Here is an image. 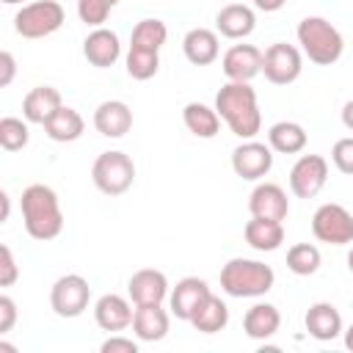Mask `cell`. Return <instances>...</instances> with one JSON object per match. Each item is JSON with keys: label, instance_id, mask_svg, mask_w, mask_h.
I'll use <instances>...</instances> for the list:
<instances>
[{"label": "cell", "instance_id": "e0dca14e", "mask_svg": "<svg viewBox=\"0 0 353 353\" xmlns=\"http://www.w3.org/2000/svg\"><path fill=\"white\" fill-rule=\"evenodd\" d=\"M83 55L91 66L97 69H108L121 58V41L116 36V30L110 28H94L85 39H83Z\"/></svg>", "mask_w": 353, "mask_h": 353}, {"label": "cell", "instance_id": "5b68a950", "mask_svg": "<svg viewBox=\"0 0 353 353\" xmlns=\"http://www.w3.org/2000/svg\"><path fill=\"white\" fill-rule=\"evenodd\" d=\"M66 22V11L58 0H30L14 14V30L22 39L52 36Z\"/></svg>", "mask_w": 353, "mask_h": 353}, {"label": "cell", "instance_id": "7c38bea8", "mask_svg": "<svg viewBox=\"0 0 353 353\" xmlns=\"http://www.w3.org/2000/svg\"><path fill=\"white\" fill-rule=\"evenodd\" d=\"M210 295H212V290H210V284L204 279L185 276V279L176 281V287H171V292H168V309H171V314L176 320H188L190 323V317L196 314V309Z\"/></svg>", "mask_w": 353, "mask_h": 353}, {"label": "cell", "instance_id": "f6af8a7d", "mask_svg": "<svg viewBox=\"0 0 353 353\" xmlns=\"http://www.w3.org/2000/svg\"><path fill=\"white\" fill-rule=\"evenodd\" d=\"M0 3H6V6H19V3H22V6H25L28 0H0Z\"/></svg>", "mask_w": 353, "mask_h": 353}, {"label": "cell", "instance_id": "44dd1931", "mask_svg": "<svg viewBox=\"0 0 353 353\" xmlns=\"http://www.w3.org/2000/svg\"><path fill=\"white\" fill-rule=\"evenodd\" d=\"M256 28V14L251 6L229 3L215 14V30L223 39H245Z\"/></svg>", "mask_w": 353, "mask_h": 353}, {"label": "cell", "instance_id": "4dcf8cb0", "mask_svg": "<svg viewBox=\"0 0 353 353\" xmlns=\"http://www.w3.org/2000/svg\"><path fill=\"white\" fill-rule=\"evenodd\" d=\"M320 262H323L320 248L312 245V243H295L287 251V268L295 276H312V273H317L320 270Z\"/></svg>", "mask_w": 353, "mask_h": 353}, {"label": "cell", "instance_id": "d590c367", "mask_svg": "<svg viewBox=\"0 0 353 353\" xmlns=\"http://www.w3.org/2000/svg\"><path fill=\"white\" fill-rule=\"evenodd\" d=\"M19 279V268L11 245H0V287H11Z\"/></svg>", "mask_w": 353, "mask_h": 353}, {"label": "cell", "instance_id": "4fadbf2b", "mask_svg": "<svg viewBox=\"0 0 353 353\" xmlns=\"http://www.w3.org/2000/svg\"><path fill=\"white\" fill-rule=\"evenodd\" d=\"M132 306H135V303L130 301V295L124 298V295H119V292H105V295L97 298V303H94V320H97V325H99L102 331H108V334H121L124 328L132 325V314H135Z\"/></svg>", "mask_w": 353, "mask_h": 353}, {"label": "cell", "instance_id": "8d00e7d4", "mask_svg": "<svg viewBox=\"0 0 353 353\" xmlns=\"http://www.w3.org/2000/svg\"><path fill=\"white\" fill-rule=\"evenodd\" d=\"M102 353H138V342L130 339V336H121V334H110L102 345H99Z\"/></svg>", "mask_w": 353, "mask_h": 353}, {"label": "cell", "instance_id": "277c9868", "mask_svg": "<svg viewBox=\"0 0 353 353\" xmlns=\"http://www.w3.org/2000/svg\"><path fill=\"white\" fill-rule=\"evenodd\" d=\"M298 44H301V52L317 63V66H331L342 58L345 52V39L342 33L336 30V25H331L325 17H303L298 22Z\"/></svg>", "mask_w": 353, "mask_h": 353}, {"label": "cell", "instance_id": "7a4b0ae2", "mask_svg": "<svg viewBox=\"0 0 353 353\" xmlns=\"http://www.w3.org/2000/svg\"><path fill=\"white\" fill-rule=\"evenodd\" d=\"M22 221H25V232L33 240H55L63 232V210L58 201V193L44 185V182H33L22 190Z\"/></svg>", "mask_w": 353, "mask_h": 353}, {"label": "cell", "instance_id": "7402d4cb", "mask_svg": "<svg viewBox=\"0 0 353 353\" xmlns=\"http://www.w3.org/2000/svg\"><path fill=\"white\" fill-rule=\"evenodd\" d=\"M182 52L193 66H210L221 55V41L218 30L210 28H190L182 39Z\"/></svg>", "mask_w": 353, "mask_h": 353}, {"label": "cell", "instance_id": "ffe728a7", "mask_svg": "<svg viewBox=\"0 0 353 353\" xmlns=\"http://www.w3.org/2000/svg\"><path fill=\"white\" fill-rule=\"evenodd\" d=\"M171 314L163 309V303H146L135 306L132 314V334L138 342H160L168 334Z\"/></svg>", "mask_w": 353, "mask_h": 353}, {"label": "cell", "instance_id": "cb8c5ba5", "mask_svg": "<svg viewBox=\"0 0 353 353\" xmlns=\"http://www.w3.org/2000/svg\"><path fill=\"white\" fill-rule=\"evenodd\" d=\"M243 234H245V243H248L254 251L268 254V251L281 248V243H284V223H281V221L254 218V215H251V221L245 223Z\"/></svg>", "mask_w": 353, "mask_h": 353}, {"label": "cell", "instance_id": "d6986e66", "mask_svg": "<svg viewBox=\"0 0 353 353\" xmlns=\"http://www.w3.org/2000/svg\"><path fill=\"white\" fill-rule=\"evenodd\" d=\"M303 325H306L309 336H314L317 342H331V339H336V336L345 331L339 309H336L334 303H328V301L312 303V306L306 309Z\"/></svg>", "mask_w": 353, "mask_h": 353}, {"label": "cell", "instance_id": "6da1fadb", "mask_svg": "<svg viewBox=\"0 0 353 353\" xmlns=\"http://www.w3.org/2000/svg\"><path fill=\"white\" fill-rule=\"evenodd\" d=\"M215 110L221 121H226V127L243 141H251L262 127V113L251 83H237V80L223 83L221 91L215 94Z\"/></svg>", "mask_w": 353, "mask_h": 353}, {"label": "cell", "instance_id": "d4e9b609", "mask_svg": "<svg viewBox=\"0 0 353 353\" xmlns=\"http://www.w3.org/2000/svg\"><path fill=\"white\" fill-rule=\"evenodd\" d=\"M281 325V312L273 303H254L245 314H243V331L251 339H270Z\"/></svg>", "mask_w": 353, "mask_h": 353}, {"label": "cell", "instance_id": "2e32d148", "mask_svg": "<svg viewBox=\"0 0 353 353\" xmlns=\"http://www.w3.org/2000/svg\"><path fill=\"white\" fill-rule=\"evenodd\" d=\"M248 210L254 218H270L284 221L290 215V199L281 185L276 182H259L248 196Z\"/></svg>", "mask_w": 353, "mask_h": 353}, {"label": "cell", "instance_id": "52a82bcc", "mask_svg": "<svg viewBox=\"0 0 353 353\" xmlns=\"http://www.w3.org/2000/svg\"><path fill=\"white\" fill-rule=\"evenodd\" d=\"M312 234L328 245L353 243V212L336 201H325L312 215Z\"/></svg>", "mask_w": 353, "mask_h": 353}, {"label": "cell", "instance_id": "f1b7e54d", "mask_svg": "<svg viewBox=\"0 0 353 353\" xmlns=\"http://www.w3.org/2000/svg\"><path fill=\"white\" fill-rule=\"evenodd\" d=\"M190 325L201 334H218L229 325V306L218 298V295H210L199 309L196 314L190 317Z\"/></svg>", "mask_w": 353, "mask_h": 353}, {"label": "cell", "instance_id": "60d3db41", "mask_svg": "<svg viewBox=\"0 0 353 353\" xmlns=\"http://www.w3.org/2000/svg\"><path fill=\"white\" fill-rule=\"evenodd\" d=\"M342 124L353 132V99H347V102L342 105Z\"/></svg>", "mask_w": 353, "mask_h": 353}, {"label": "cell", "instance_id": "ac0fdd59", "mask_svg": "<svg viewBox=\"0 0 353 353\" xmlns=\"http://www.w3.org/2000/svg\"><path fill=\"white\" fill-rule=\"evenodd\" d=\"M94 127L105 138H124L132 127V110L121 99H105L94 110Z\"/></svg>", "mask_w": 353, "mask_h": 353}, {"label": "cell", "instance_id": "83f0119b", "mask_svg": "<svg viewBox=\"0 0 353 353\" xmlns=\"http://www.w3.org/2000/svg\"><path fill=\"white\" fill-rule=\"evenodd\" d=\"M182 121H185L188 132H193L196 138H215L218 130H221L218 110L204 105V102H188L182 108Z\"/></svg>", "mask_w": 353, "mask_h": 353}, {"label": "cell", "instance_id": "e575fe53", "mask_svg": "<svg viewBox=\"0 0 353 353\" xmlns=\"http://www.w3.org/2000/svg\"><path fill=\"white\" fill-rule=\"evenodd\" d=\"M331 160H334V165H336L342 174L353 176V135H345V138H339V141L334 143Z\"/></svg>", "mask_w": 353, "mask_h": 353}, {"label": "cell", "instance_id": "9c48e42d", "mask_svg": "<svg viewBox=\"0 0 353 353\" xmlns=\"http://www.w3.org/2000/svg\"><path fill=\"white\" fill-rule=\"evenodd\" d=\"M91 303V287L80 273H66L61 279H55L52 290H50V306L58 317H80Z\"/></svg>", "mask_w": 353, "mask_h": 353}, {"label": "cell", "instance_id": "8992f818", "mask_svg": "<svg viewBox=\"0 0 353 353\" xmlns=\"http://www.w3.org/2000/svg\"><path fill=\"white\" fill-rule=\"evenodd\" d=\"M91 179L105 196H121L135 182V163L127 152H102L91 165Z\"/></svg>", "mask_w": 353, "mask_h": 353}, {"label": "cell", "instance_id": "484cf974", "mask_svg": "<svg viewBox=\"0 0 353 353\" xmlns=\"http://www.w3.org/2000/svg\"><path fill=\"white\" fill-rule=\"evenodd\" d=\"M83 130H85L83 116H80L74 108H69V105H61V108L47 119V124H44L47 138L55 141V143H72V141H77V138L83 135Z\"/></svg>", "mask_w": 353, "mask_h": 353}, {"label": "cell", "instance_id": "836d02e7", "mask_svg": "<svg viewBox=\"0 0 353 353\" xmlns=\"http://www.w3.org/2000/svg\"><path fill=\"white\" fill-rule=\"evenodd\" d=\"M119 0H77V17L88 28H102Z\"/></svg>", "mask_w": 353, "mask_h": 353}, {"label": "cell", "instance_id": "f35d334b", "mask_svg": "<svg viewBox=\"0 0 353 353\" xmlns=\"http://www.w3.org/2000/svg\"><path fill=\"white\" fill-rule=\"evenodd\" d=\"M0 69H3V74H0V85L6 88V85H11V80H14V72H17L14 55H11L8 50H3V52H0Z\"/></svg>", "mask_w": 353, "mask_h": 353}, {"label": "cell", "instance_id": "d6a6232c", "mask_svg": "<svg viewBox=\"0 0 353 353\" xmlns=\"http://www.w3.org/2000/svg\"><path fill=\"white\" fill-rule=\"evenodd\" d=\"M30 121H22L17 116H3L0 119V146L6 152H19L30 141Z\"/></svg>", "mask_w": 353, "mask_h": 353}, {"label": "cell", "instance_id": "ab89813d", "mask_svg": "<svg viewBox=\"0 0 353 353\" xmlns=\"http://www.w3.org/2000/svg\"><path fill=\"white\" fill-rule=\"evenodd\" d=\"M284 3H287V0H254V6H256L259 11H265V14H273V11L284 8Z\"/></svg>", "mask_w": 353, "mask_h": 353}, {"label": "cell", "instance_id": "4316f807", "mask_svg": "<svg viewBox=\"0 0 353 353\" xmlns=\"http://www.w3.org/2000/svg\"><path fill=\"white\" fill-rule=\"evenodd\" d=\"M306 130L298 124V121H276L270 130H268V146L279 154H298L306 149Z\"/></svg>", "mask_w": 353, "mask_h": 353}, {"label": "cell", "instance_id": "ba28073f", "mask_svg": "<svg viewBox=\"0 0 353 353\" xmlns=\"http://www.w3.org/2000/svg\"><path fill=\"white\" fill-rule=\"evenodd\" d=\"M303 72V52L295 44L276 41L262 52V74L273 85H290Z\"/></svg>", "mask_w": 353, "mask_h": 353}, {"label": "cell", "instance_id": "9a60e30c", "mask_svg": "<svg viewBox=\"0 0 353 353\" xmlns=\"http://www.w3.org/2000/svg\"><path fill=\"white\" fill-rule=\"evenodd\" d=\"M221 69H223L226 80L251 83L262 72V50L254 47V44H234L223 52Z\"/></svg>", "mask_w": 353, "mask_h": 353}, {"label": "cell", "instance_id": "7bdbcfd3", "mask_svg": "<svg viewBox=\"0 0 353 353\" xmlns=\"http://www.w3.org/2000/svg\"><path fill=\"white\" fill-rule=\"evenodd\" d=\"M342 334H345V347H347V350H353V325H347Z\"/></svg>", "mask_w": 353, "mask_h": 353}, {"label": "cell", "instance_id": "f546056e", "mask_svg": "<svg viewBox=\"0 0 353 353\" xmlns=\"http://www.w3.org/2000/svg\"><path fill=\"white\" fill-rule=\"evenodd\" d=\"M168 39V28L163 19L157 17H146L141 19L132 33H130V47H141V50H152V52H160V47L165 44Z\"/></svg>", "mask_w": 353, "mask_h": 353}, {"label": "cell", "instance_id": "b9f144b4", "mask_svg": "<svg viewBox=\"0 0 353 353\" xmlns=\"http://www.w3.org/2000/svg\"><path fill=\"white\" fill-rule=\"evenodd\" d=\"M0 199H3V221H8V210H11V199H8V193H6V190L0 193Z\"/></svg>", "mask_w": 353, "mask_h": 353}, {"label": "cell", "instance_id": "8fae6325", "mask_svg": "<svg viewBox=\"0 0 353 353\" xmlns=\"http://www.w3.org/2000/svg\"><path fill=\"white\" fill-rule=\"evenodd\" d=\"M273 168V149L268 143H259V141H243L240 146H234L232 152V171L240 176V179H248V182H256L262 176H268Z\"/></svg>", "mask_w": 353, "mask_h": 353}, {"label": "cell", "instance_id": "5bb4252c", "mask_svg": "<svg viewBox=\"0 0 353 353\" xmlns=\"http://www.w3.org/2000/svg\"><path fill=\"white\" fill-rule=\"evenodd\" d=\"M171 292V284L165 279L163 270L154 268H141L130 276L127 281V295L135 306H146V303H163Z\"/></svg>", "mask_w": 353, "mask_h": 353}, {"label": "cell", "instance_id": "74e56055", "mask_svg": "<svg viewBox=\"0 0 353 353\" xmlns=\"http://www.w3.org/2000/svg\"><path fill=\"white\" fill-rule=\"evenodd\" d=\"M17 323V303L11 295H0V336L8 334Z\"/></svg>", "mask_w": 353, "mask_h": 353}, {"label": "cell", "instance_id": "603a6c76", "mask_svg": "<svg viewBox=\"0 0 353 353\" xmlns=\"http://www.w3.org/2000/svg\"><path fill=\"white\" fill-rule=\"evenodd\" d=\"M61 105H63V99H61V91H58V88H52V85H36V88H30V91L25 94V99H22V116H25V121L44 127L47 119H50Z\"/></svg>", "mask_w": 353, "mask_h": 353}, {"label": "cell", "instance_id": "1f68e13d", "mask_svg": "<svg viewBox=\"0 0 353 353\" xmlns=\"http://www.w3.org/2000/svg\"><path fill=\"white\" fill-rule=\"evenodd\" d=\"M124 66H127V74L132 80H152L157 74V69H160V52L130 47L127 58H124Z\"/></svg>", "mask_w": 353, "mask_h": 353}, {"label": "cell", "instance_id": "30bf717a", "mask_svg": "<svg viewBox=\"0 0 353 353\" xmlns=\"http://www.w3.org/2000/svg\"><path fill=\"white\" fill-rule=\"evenodd\" d=\"M328 182V160L323 154H301L290 168V190L298 199H314Z\"/></svg>", "mask_w": 353, "mask_h": 353}, {"label": "cell", "instance_id": "ee69618b", "mask_svg": "<svg viewBox=\"0 0 353 353\" xmlns=\"http://www.w3.org/2000/svg\"><path fill=\"white\" fill-rule=\"evenodd\" d=\"M347 270L353 273V245H350V251H347Z\"/></svg>", "mask_w": 353, "mask_h": 353}, {"label": "cell", "instance_id": "3957f363", "mask_svg": "<svg viewBox=\"0 0 353 353\" xmlns=\"http://www.w3.org/2000/svg\"><path fill=\"white\" fill-rule=\"evenodd\" d=\"M276 273L259 259L234 256L221 268V290L232 298H262L273 290Z\"/></svg>", "mask_w": 353, "mask_h": 353}]
</instances>
